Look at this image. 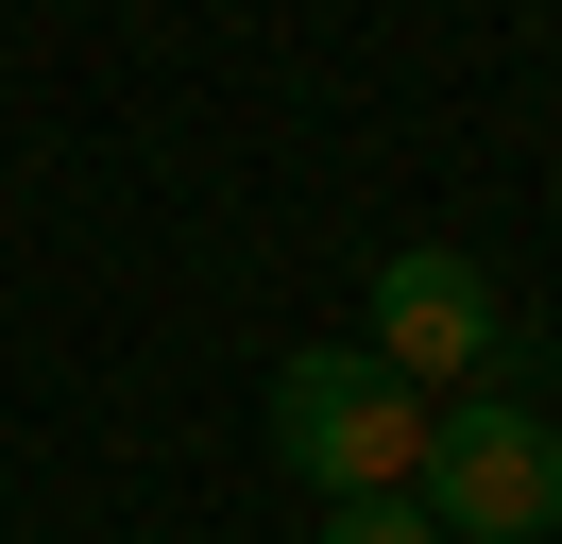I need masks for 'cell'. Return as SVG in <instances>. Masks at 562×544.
I'll return each instance as SVG.
<instances>
[{
	"label": "cell",
	"mask_w": 562,
	"mask_h": 544,
	"mask_svg": "<svg viewBox=\"0 0 562 544\" xmlns=\"http://www.w3.org/2000/svg\"><path fill=\"white\" fill-rule=\"evenodd\" d=\"M426 426H443V408H426L409 374H375L358 340H307V358L273 374V460L307 476L324 510H341V494H409V476H426Z\"/></svg>",
	"instance_id": "1"
},
{
	"label": "cell",
	"mask_w": 562,
	"mask_h": 544,
	"mask_svg": "<svg viewBox=\"0 0 562 544\" xmlns=\"http://www.w3.org/2000/svg\"><path fill=\"white\" fill-rule=\"evenodd\" d=\"M409 494H426L443 544H546V528H562V426L460 392L443 426H426V476H409Z\"/></svg>",
	"instance_id": "2"
},
{
	"label": "cell",
	"mask_w": 562,
	"mask_h": 544,
	"mask_svg": "<svg viewBox=\"0 0 562 544\" xmlns=\"http://www.w3.org/2000/svg\"><path fill=\"white\" fill-rule=\"evenodd\" d=\"M375 374H409L426 408L494 392V358H512V306H494L477 256H443V238H409V256H375V340H358Z\"/></svg>",
	"instance_id": "3"
},
{
	"label": "cell",
	"mask_w": 562,
	"mask_h": 544,
	"mask_svg": "<svg viewBox=\"0 0 562 544\" xmlns=\"http://www.w3.org/2000/svg\"><path fill=\"white\" fill-rule=\"evenodd\" d=\"M324 544H443V528H426V494H341Z\"/></svg>",
	"instance_id": "4"
}]
</instances>
